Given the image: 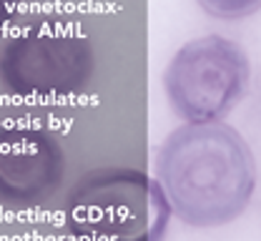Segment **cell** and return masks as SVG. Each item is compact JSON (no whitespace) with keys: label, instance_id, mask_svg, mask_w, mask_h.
<instances>
[{"label":"cell","instance_id":"cell-1","mask_svg":"<svg viewBox=\"0 0 261 241\" xmlns=\"http://www.w3.org/2000/svg\"><path fill=\"white\" fill-rule=\"evenodd\" d=\"M153 178L171 213L191 229L236 221L256 191V158L226 121L184 123L156 148Z\"/></svg>","mask_w":261,"mask_h":241},{"label":"cell","instance_id":"cell-2","mask_svg":"<svg viewBox=\"0 0 261 241\" xmlns=\"http://www.w3.org/2000/svg\"><path fill=\"white\" fill-rule=\"evenodd\" d=\"M171 216L156 178L128 166H100L75 181L65 226L73 241H161Z\"/></svg>","mask_w":261,"mask_h":241},{"label":"cell","instance_id":"cell-3","mask_svg":"<svg viewBox=\"0 0 261 241\" xmlns=\"http://www.w3.org/2000/svg\"><path fill=\"white\" fill-rule=\"evenodd\" d=\"M251 83L246 50L226 35L211 33L184 43L163 70V93L184 123L224 121Z\"/></svg>","mask_w":261,"mask_h":241},{"label":"cell","instance_id":"cell-4","mask_svg":"<svg viewBox=\"0 0 261 241\" xmlns=\"http://www.w3.org/2000/svg\"><path fill=\"white\" fill-rule=\"evenodd\" d=\"M91 73L93 50L68 31H28L0 53V78L20 96H63L83 88Z\"/></svg>","mask_w":261,"mask_h":241},{"label":"cell","instance_id":"cell-5","mask_svg":"<svg viewBox=\"0 0 261 241\" xmlns=\"http://www.w3.org/2000/svg\"><path fill=\"white\" fill-rule=\"evenodd\" d=\"M65 176V151L48 128L0 126V201L35 206L53 196Z\"/></svg>","mask_w":261,"mask_h":241},{"label":"cell","instance_id":"cell-6","mask_svg":"<svg viewBox=\"0 0 261 241\" xmlns=\"http://www.w3.org/2000/svg\"><path fill=\"white\" fill-rule=\"evenodd\" d=\"M198 8L216 20H244L261 13V0H196Z\"/></svg>","mask_w":261,"mask_h":241},{"label":"cell","instance_id":"cell-7","mask_svg":"<svg viewBox=\"0 0 261 241\" xmlns=\"http://www.w3.org/2000/svg\"><path fill=\"white\" fill-rule=\"evenodd\" d=\"M20 5H23V0H0V25L8 23L20 10Z\"/></svg>","mask_w":261,"mask_h":241}]
</instances>
